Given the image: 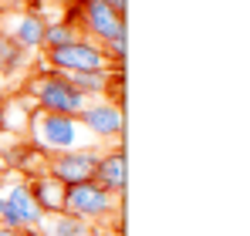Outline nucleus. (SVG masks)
Segmentation results:
<instances>
[{"label": "nucleus", "mask_w": 250, "mask_h": 236, "mask_svg": "<svg viewBox=\"0 0 250 236\" xmlns=\"http://www.w3.org/2000/svg\"><path fill=\"white\" fill-rule=\"evenodd\" d=\"M82 135L84 128L78 125V118L54 115V112H44V108L31 112V138L38 142V149L51 152V156L82 149Z\"/></svg>", "instance_id": "1"}, {"label": "nucleus", "mask_w": 250, "mask_h": 236, "mask_svg": "<svg viewBox=\"0 0 250 236\" xmlns=\"http://www.w3.org/2000/svg\"><path fill=\"white\" fill-rule=\"evenodd\" d=\"M122 209V196L105 193L95 179L91 182H78V186H64V213L78 216L84 223H105V219H119Z\"/></svg>", "instance_id": "2"}, {"label": "nucleus", "mask_w": 250, "mask_h": 236, "mask_svg": "<svg viewBox=\"0 0 250 236\" xmlns=\"http://www.w3.org/2000/svg\"><path fill=\"white\" fill-rule=\"evenodd\" d=\"M31 95H34V108H44V112H54V115H71L78 118L82 108L88 105L82 91H75L64 75L58 71H44L31 81Z\"/></svg>", "instance_id": "3"}, {"label": "nucleus", "mask_w": 250, "mask_h": 236, "mask_svg": "<svg viewBox=\"0 0 250 236\" xmlns=\"http://www.w3.org/2000/svg\"><path fill=\"white\" fill-rule=\"evenodd\" d=\"M44 64L58 75H71V71H108V58L102 51V44L88 38H78L75 44H64V47H54V51H44ZM115 71V68H112Z\"/></svg>", "instance_id": "4"}, {"label": "nucleus", "mask_w": 250, "mask_h": 236, "mask_svg": "<svg viewBox=\"0 0 250 236\" xmlns=\"http://www.w3.org/2000/svg\"><path fill=\"white\" fill-rule=\"evenodd\" d=\"M3 193V206H0V226L7 230H38L44 219V213L38 209V202L31 196L27 182H14Z\"/></svg>", "instance_id": "5"}, {"label": "nucleus", "mask_w": 250, "mask_h": 236, "mask_svg": "<svg viewBox=\"0 0 250 236\" xmlns=\"http://www.w3.org/2000/svg\"><path fill=\"white\" fill-rule=\"evenodd\" d=\"M98 149H71V152H58L47 158V176L58 179L61 186H78L95 179V165H98Z\"/></svg>", "instance_id": "6"}, {"label": "nucleus", "mask_w": 250, "mask_h": 236, "mask_svg": "<svg viewBox=\"0 0 250 236\" xmlns=\"http://www.w3.org/2000/svg\"><path fill=\"white\" fill-rule=\"evenodd\" d=\"M78 125H82L88 135L95 138H119L125 132V115H122V105H112L105 98L98 101H88L78 115Z\"/></svg>", "instance_id": "7"}, {"label": "nucleus", "mask_w": 250, "mask_h": 236, "mask_svg": "<svg viewBox=\"0 0 250 236\" xmlns=\"http://www.w3.org/2000/svg\"><path fill=\"white\" fill-rule=\"evenodd\" d=\"M95 182H98L105 193H112V196H122V193H125V156H122V149H119V145L98 156V165H95Z\"/></svg>", "instance_id": "8"}, {"label": "nucleus", "mask_w": 250, "mask_h": 236, "mask_svg": "<svg viewBox=\"0 0 250 236\" xmlns=\"http://www.w3.org/2000/svg\"><path fill=\"white\" fill-rule=\"evenodd\" d=\"M44 27H47V20H44L41 10H24V14L14 17V24L7 27V34L17 40L24 51H38L44 44Z\"/></svg>", "instance_id": "9"}, {"label": "nucleus", "mask_w": 250, "mask_h": 236, "mask_svg": "<svg viewBox=\"0 0 250 236\" xmlns=\"http://www.w3.org/2000/svg\"><path fill=\"white\" fill-rule=\"evenodd\" d=\"M27 189H31V196H34V202H38V209H41L44 216L64 213V186H61L58 179H51L47 172L34 176V179L27 182Z\"/></svg>", "instance_id": "10"}, {"label": "nucleus", "mask_w": 250, "mask_h": 236, "mask_svg": "<svg viewBox=\"0 0 250 236\" xmlns=\"http://www.w3.org/2000/svg\"><path fill=\"white\" fill-rule=\"evenodd\" d=\"M27 61H31V51H24L7 31H0V75L14 78V75H21L27 68Z\"/></svg>", "instance_id": "11"}, {"label": "nucleus", "mask_w": 250, "mask_h": 236, "mask_svg": "<svg viewBox=\"0 0 250 236\" xmlns=\"http://www.w3.org/2000/svg\"><path fill=\"white\" fill-rule=\"evenodd\" d=\"M38 230H41V236H88L91 223H84L78 216H68V213H58V216H44Z\"/></svg>", "instance_id": "12"}, {"label": "nucleus", "mask_w": 250, "mask_h": 236, "mask_svg": "<svg viewBox=\"0 0 250 236\" xmlns=\"http://www.w3.org/2000/svg\"><path fill=\"white\" fill-rule=\"evenodd\" d=\"M68 84L75 88V91H82L84 98L91 101L95 95H105V88H108V71H71V75H64Z\"/></svg>", "instance_id": "13"}, {"label": "nucleus", "mask_w": 250, "mask_h": 236, "mask_svg": "<svg viewBox=\"0 0 250 236\" xmlns=\"http://www.w3.org/2000/svg\"><path fill=\"white\" fill-rule=\"evenodd\" d=\"M78 38H84L82 31L75 27V24H68V20H58V24H47L44 27V51H54V47H64V44H75Z\"/></svg>", "instance_id": "14"}, {"label": "nucleus", "mask_w": 250, "mask_h": 236, "mask_svg": "<svg viewBox=\"0 0 250 236\" xmlns=\"http://www.w3.org/2000/svg\"><path fill=\"white\" fill-rule=\"evenodd\" d=\"M105 3H108L115 14H122V17H125V0H105Z\"/></svg>", "instance_id": "15"}, {"label": "nucleus", "mask_w": 250, "mask_h": 236, "mask_svg": "<svg viewBox=\"0 0 250 236\" xmlns=\"http://www.w3.org/2000/svg\"><path fill=\"white\" fill-rule=\"evenodd\" d=\"M3 7H27V3H38V0H0Z\"/></svg>", "instance_id": "16"}, {"label": "nucleus", "mask_w": 250, "mask_h": 236, "mask_svg": "<svg viewBox=\"0 0 250 236\" xmlns=\"http://www.w3.org/2000/svg\"><path fill=\"white\" fill-rule=\"evenodd\" d=\"M88 236H119V226H115L112 233H108V230H95V226H91V233H88Z\"/></svg>", "instance_id": "17"}, {"label": "nucleus", "mask_w": 250, "mask_h": 236, "mask_svg": "<svg viewBox=\"0 0 250 236\" xmlns=\"http://www.w3.org/2000/svg\"><path fill=\"white\" fill-rule=\"evenodd\" d=\"M0 236H24V230H7V226H0Z\"/></svg>", "instance_id": "18"}, {"label": "nucleus", "mask_w": 250, "mask_h": 236, "mask_svg": "<svg viewBox=\"0 0 250 236\" xmlns=\"http://www.w3.org/2000/svg\"><path fill=\"white\" fill-rule=\"evenodd\" d=\"M0 206H3V193H0Z\"/></svg>", "instance_id": "19"}]
</instances>
